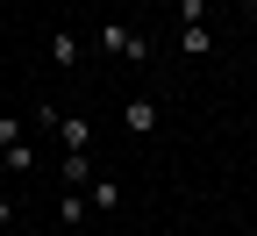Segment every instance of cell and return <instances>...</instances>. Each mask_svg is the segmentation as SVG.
<instances>
[{"instance_id": "cell-11", "label": "cell", "mask_w": 257, "mask_h": 236, "mask_svg": "<svg viewBox=\"0 0 257 236\" xmlns=\"http://www.w3.org/2000/svg\"><path fill=\"white\" fill-rule=\"evenodd\" d=\"M8 222H15V200H8V193H0V229H8Z\"/></svg>"}, {"instance_id": "cell-7", "label": "cell", "mask_w": 257, "mask_h": 236, "mask_svg": "<svg viewBox=\"0 0 257 236\" xmlns=\"http://www.w3.org/2000/svg\"><path fill=\"white\" fill-rule=\"evenodd\" d=\"M86 200H93L100 215H114V208H121V186H114V179H93V186H86Z\"/></svg>"}, {"instance_id": "cell-10", "label": "cell", "mask_w": 257, "mask_h": 236, "mask_svg": "<svg viewBox=\"0 0 257 236\" xmlns=\"http://www.w3.org/2000/svg\"><path fill=\"white\" fill-rule=\"evenodd\" d=\"M179 22H207V0H179Z\"/></svg>"}, {"instance_id": "cell-4", "label": "cell", "mask_w": 257, "mask_h": 236, "mask_svg": "<svg viewBox=\"0 0 257 236\" xmlns=\"http://www.w3.org/2000/svg\"><path fill=\"white\" fill-rule=\"evenodd\" d=\"M57 172H64V186H93V150H64Z\"/></svg>"}, {"instance_id": "cell-3", "label": "cell", "mask_w": 257, "mask_h": 236, "mask_svg": "<svg viewBox=\"0 0 257 236\" xmlns=\"http://www.w3.org/2000/svg\"><path fill=\"white\" fill-rule=\"evenodd\" d=\"M57 143H64V150H93V122H79V115H57Z\"/></svg>"}, {"instance_id": "cell-13", "label": "cell", "mask_w": 257, "mask_h": 236, "mask_svg": "<svg viewBox=\"0 0 257 236\" xmlns=\"http://www.w3.org/2000/svg\"><path fill=\"white\" fill-rule=\"evenodd\" d=\"M250 8H257V0H250Z\"/></svg>"}, {"instance_id": "cell-1", "label": "cell", "mask_w": 257, "mask_h": 236, "mask_svg": "<svg viewBox=\"0 0 257 236\" xmlns=\"http://www.w3.org/2000/svg\"><path fill=\"white\" fill-rule=\"evenodd\" d=\"M93 50H100V57H128V64H150V43H143V36H136L128 22H100Z\"/></svg>"}, {"instance_id": "cell-6", "label": "cell", "mask_w": 257, "mask_h": 236, "mask_svg": "<svg viewBox=\"0 0 257 236\" xmlns=\"http://www.w3.org/2000/svg\"><path fill=\"white\" fill-rule=\"evenodd\" d=\"M179 50H186V57H207V50H214L207 22H179Z\"/></svg>"}, {"instance_id": "cell-5", "label": "cell", "mask_w": 257, "mask_h": 236, "mask_svg": "<svg viewBox=\"0 0 257 236\" xmlns=\"http://www.w3.org/2000/svg\"><path fill=\"white\" fill-rule=\"evenodd\" d=\"M86 208H93V200H86V186H64V200H57V222H64V229H79V222H86Z\"/></svg>"}, {"instance_id": "cell-9", "label": "cell", "mask_w": 257, "mask_h": 236, "mask_svg": "<svg viewBox=\"0 0 257 236\" xmlns=\"http://www.w3.org/2000/svg\"><path fill=\"white\" fill-rule=\"evenodd\" d=\"M22 143H29V136H22V122H15V115H0V150H22Z\"/></svg>"}, {"instance_id": "cell-8", "label": "cell", "mask_w": 257, "mask_h": 236, "mask_svg": "<svg viewBox=\"0 0 257 236\" xmlns=\"http://www.w3.org/2000/svg\"><path fill=\"white\" fill-rule=\"evenodd\" d=\"M79 50H86V43L72 36V29H57V36H50V57H57V64H79Z\"/></svg>"}, {"instance_id": "cell-12", "label": "cell", "mask_w": 257, "mask_h": 236, "mask_svg": "<svg viewBox=\"0 0 257 236\" xmlns=\"http://www.w3.org/2000/svg\"><path fill=\"white\" fill-rule=\"evenodd\" d=\"M0 179H8V158H0Z\"/></svg>"}, {"instance_id": "cell-2", "label": "cell", "mask_w": 257, "mask_h": 236, "mask_svg": "<svg viewBox=\"0 0 257 236\" xmlns=\"http://www.w3.org/2000/svg\"><path fill=\"white\" fill-rule=\"evenodd\" d=\"M121 129H128V136H150V129H157V100H150V93H136V100L121 108Z\"/></svg>"}]
</instances>
